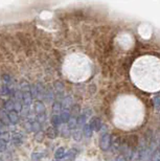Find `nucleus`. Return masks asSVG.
I'll return each instance as SVG.
<instances>
[{"mask_svg": "<svg viewBox=\"0 0 160 161\" xmlns=\"http://www.w3.org/2000/svg\"><path fill=\"white\" fill-rule=\"evenodd\" d=\"M34 110L37 114V118L38 121L40 124L45 121V118H46V115H45V106L42 102H36L34 105Z\"/></svg>", "mask_w": 160, "mask_h": 161, "instance_id": "obj_1", "label": "nucleus"}, {"mask_svg": "<svg viewBox=\"0 0 160 161\" xmlns=\"http://www.w3.org/2000/svg\"><path fill=\"white\" fill-rule=\"evenodd\" d=\"M111 144H112V141H111V135L106 133L104 134L101 138V141H100V147L103 151H108L110 149Z\"/></svg>", "mask_w": 160, "mask_h": 161, "instance_id": "obj_2", "label": "nucleus"}, {"mask_svg": "<svg viewBox=\"0 0 160 161\" xmlns=\"http://www.w3.org/2000/svg\"><path fill=\"white\" fill-rule=\"evenodd\" d=\"M89 125L93 129V131H100L101 128V121L100 118H97V117H93L91 119V121L89 122Z\"/></svg>", "mask_w": 160, "mask_h": 161, "instance_id": "obj_3", "label": "nucleus"}, {"mask_svg": "<svg viewBox=\"0 0 160 161\" xmlns=\"http://www.w3.org/2000/svg\"><path fill=\"white\" fill-rule=\"evenodd\" d=\"M0 121L4 125V126H9L10 122L9 114H6V111L4 109H0Z\"/></svg>", "mask_w": 160, "mask_h": 161, "instance_id": "obj_4", "label": "nucleus"}, {"mask_svg": "<svg viewBox=\"0 0 160 161\" xmlns=\"http://www.w3.org/2000/svg\"><path fill=\"white\" fill-rule=\"evenodd\" d=\"M61 119H62V122L65 124V122H68L69 121L70 116H71V112L70 109H62V112H61Z\"/></svg>", "mask_w": 160, "mask_h": 161, "instance_id": "obj_5", "label": "nucleus"}, {"mask_svg": "<svg viewBox=\"0 0 160 161\" xmlns=\"http://www.w3.org/2000/svg\"><path fill=\"white\" fill-rule=\"evenodd\" d=\"M9 118H10V122L13 125H16L19 121V115H18V112L16 111H11L9 112Z\"/></svg>", "mask_w": 160, "mask_h": 161, "instance_id": "obj_6", "label": "nucleus"}, {"mask_svg": "<svg viewBox=\"0 0 160 161\" xmlns=\"http://www.w3.org/2000/svg\"><path fill=\"white\" fill-rule=\"evenodd\" d=\"M139 158H140L141 161H148L150 158L149 155V149L147 148H142L140 150V153H139Z\"/></svg>", "mask_w": 160, "mask_h": 161, "instance_id": "obj_7", "label": "nucleus"}, {"mask_svg": "<svg viewBox=\"0 0 160 161\" xmlns=\"http://www.w3.org/2000/svg\"><path fill=\"white\" fill-rule=\"evenodd\" d=\"M51 124H52L53 127H59L61 124H63L60 115H58V114H53L52 115V117H51Z\"/></svg>", "mask_w": 160, "mask_h": 161, "instance_id": "obj_8", "label": "nucleus"}, {"mask_svg": "<svg viewBox=\"0 0 160 161\" xmlns=\"http://www.w3.org/2000/svg\"><path fill=\"white\" fill-rule=\"evenodd\" d=\"M83 132H84V134H85L86 137H91L92 136L93 129L91 128V126L89 124H86L83 128Z\"/></svg>", "mask_w": 160, "mask_h": 161, "instance_id": "obj_9", "label": "nucleus"}, {"mask_svg": "<svg viewBox=\"0 0 160 161\" xmlns=\"http://www.w3.org/2000/svg\"><path fill=\"white\" fill-rule=\"evenodd\" d=\"M47 136L49 138H51V139H53V138H55L58 136V130L55 127H50L49 129L47 130Z\"/></svg>", "mask_w": 160, "mask_h": 161, "instance_id": "obj_10", "label": "nucleus"}, {"mask_svg": "<svg viewBox=\"0 0 160 161\" xmlns=\"http://www.w3.org/2000/svg\"><path fill=\"white\" fill-rule=\"evenodd\" d=\"M55 92L58 93V95L61 98V96L63 95V91H64V87H63L62 83H60V82H55Z\"/></svg>", "mask_w": 160, "mask_h": 161, "instance_id": "obj_11", "label": "nucleus"}, {"mask_svg": "<svg viewBox=\"0 0 160 161\" xmlns=\"http://www.w3.org/2000/svg\"><path fill=\"white\" fill-rule=\"evenodd\" d=\"M52 110H53V114H58V115H59V112L62 111V103H61V102H57V101H55V103H53Z\"/></svg>", "mask_w": 160, "mask_h": 161, "instance_id": "obj_12", "label": "nucleus"}, {"mask_svg": "<svg viewBox=\"0 0 160 161\" xmlns=\"http://www.w3.org/2000/svg\"><path fill=\"white\" fill-rule=\"evenodd\" d=\"M55 159H58V160H60V159H62V158H64L65 156H66L65 150L63 149V148H59V149L55 151Z\"/></svg>", "mask_w": 160, "mask_h": 161, "instance_id": "obj_13", "label": "nucleus"}, {"mask_svg": "<svg viewBox=\"0 0 160 161\" xmlns=\"http://www.w3.org/2000/svg\"><path fill=\"white\" fill-rule=\"evenodd\" d=\"M4 110H6V111H14L15 110V103L12 101H7L4 103Z\"/></svg>", "mask_w": 160, "mask_h": 161, "instance_id": "obj_14", "label": "nucleus"}, {"mask_svg": "<svg viewBox=\"0 0 160 161\" xmlns=\"http://www.w3.org/2000/svg\"><path fill=\"white\" fill-rule=\"evenodd\" d=\"M73 138H74L75 140H80L81 138H82V130H81L80 128H75V129L73 130Z\"/></svg>", "mask_w": 160, "mask_h": 161, "instance_id": "obj_15", "label": "nucleus"}, {"mask_svg": "<svg viewBox=\"0 0 160 161\" xmlns=\"http://www.w3.org/2000/svg\"><path fill=\"white\" fill-rule=\"evenodd\" d=\"M153 105L156 110H160V96L157 95L153 98Z\"/></svg>", "mask_w": 160, "mask_h": 161, "instance_id": "obj_16", "label": "nucleus"}, {"mask_svg": "<svg viewBox=\"0 0 160 161\" xmlns=\"http://www.w3.org/2000/svg\"><path fill=\"white\" fill-rule=\"evenodd\" d=\"M43 154L41 153H32V161H40L42 159Z\"/></svg>", "mask_w": 160, "mask_h": 161, "instance_id": "obj_17", "label": "nucleus"}, {"mask_svg": "<svg viewBox=\"0 0 160 161\" xmlns=\"http://www.w3.org/2000/svg\"><path fill=\"white\" fill-rule=\"evenodd\" d=\"M75 154H77V151H75V150H70L69 152L66 154V157H67L69 160H73V159H74V157H75Z\"/></svg>", "mask_w": 160, "mask_h": 161, "instance_id": "obj_18", "label": "nucleus"}, {"mask_svg": "<svg viewBox=\"0 0 160 161\" xmlns=\"http://www.w3.org/2000/svg\"><path fill=\"white\" fill-rule=\"evenodd\" d=\"M152 161H160V152L157 149L152 155Z\"/></svg>", "mask_w": 160, "mask_h": 161, "instance_id": "obj_19", "label": "nucleus"}, {"mask_svg": "<svg viewBox=\"0 0 160 161\" xmlns=\"http://www.w3.org/2000/svg\"><path fill=\"white\" fill-rule=\"evenodd\" d=\"M22 141V138L20 136V134H14V142L16 144H20Z\"/></svg>", "mask_w": 160, "mask_h": 161, "instance_id": "obj_20", "label": "nucleus"}, {"mask_svg": "<svg viewBox=\"0 0 160 161\" xmlns=\"http://www.w3.org/2000/svg\"><path fill=\"white\" fill-rule=\"evenodd\" d=\"M6 149V140L3 139H0V152H3Z\"/></svg>", "mask_w": 160, "mask_h": 161, "instance_id": "obj_21", "label": "nucleus"}, {"mask_svg": "<svg viewBox=\"0 0 160 161\" xmlns=\"http://www.w3.org/2000/svg\"><path fill=\"white\" fill-rule=\"evenodd\" d=\"M115 161H128V159H127V157L124 155H119Z\"/></svg>", "mask_w": 160, "mask_h": 161, "instance_id": "obj_22", "label": "nucleus"}, {"mask_svg": "<svg viewBox=\"0 0 160 161\" xmlns=\"http://www.w3.org/2000/svg\"><path fill=\"white\" fill-rule=\"evenodd\" d=\"M3 81L6 82V85H7V84L10 83V81H11V79H10V76H9V75H4V76H3Z\"/></svg>", "mask_w": 160, "mask_h": 161, "instance_id": "obj_23", "label": "nucleus"}, {"mask_svg": "<svg viewBox=\"0 0 160 161\" xmlns=\"http://www.w3.org/2000/svg\"><path fill=\"white\" fill-rule=\"evenodd\" d=\"M158 151H159V152H160V145H159V148H158Z\"/></svg>", "mask_w": 160, "mask_h": 161, "instance_id": "obj_24", "label": "nucleus"}, {"mask_svg": "<svg viewBox=\"0 0 160 161\" xmlns=\"http://www.w3.org/2000/svg\"><path fill=\"white\" fill-rule=\"evenodd\" d=\"M0 137H1V132H0Z\"/></svg>", "mask_w": 160, "mask_h": 161, "instance_id": "obj_25", "label": "nucleus"}, {"mask_svg": "<svg viewBox=\"0 0 160 161\" xmlns=\"http://www.w3.org/2000/svg\"><path fill=\"white\" fill-rule=\"evenodd\" d=\"M53 161H60V160H53Z\"/></svg>", "mask_w": 160, "mask_h": 161, "instance_id": "obj_26", "label": "nucleus"}]
</instances>
